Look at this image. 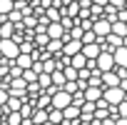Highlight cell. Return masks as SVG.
Returning <instances> with one entry per match:
<instances>
[{
	"label": "cell",
	"instance_id": "8992f818",
	"mask_svg": "<svg viewBox=\"0 0 127 125\" xmlns=\"http://www.w3.org/2000/svg\"><path fill=\"white\" fill-rule=\"evenodd\" d=\"M110 28H112V23H110L107 18H97V20H92V33H95L97 38L110 35Z\"/></svg>",
	"mask_w": 127,
	"mask_h": 125
},
{
	"label": "cell",
	"instance_id": "d6a6232c",
	"mask_svg": "<svg viewBox=\"0 0 127 125\" xmlns=\"http://www.w3.org/2000/svg\"><path fill=\"white\" fill-rule=\"evenodd\" d=\"M115 20H120V23H127V10H117V18Z\"/></svg>",
	"mask_w": 127,
	"mask_h": 125
},
{
	"label": "cell",
	"instance_id": "603a6c76",
	"mask_svg": "<svg viewBox=\"0 0 127 125\" xmlns=\"http://www.w3.org/2000/svg\"><path fill=\"white\" fill-rule=\"evenodd\" d=\"M37 85H40V90H47L52 83H50V73H40L37 75Z\"/></svg>",
	"mask_w": 127,
	"mask_h": 125
},
{
	"label": "cell",
	"instance_id": "9a60e30c",
	"mask_svg": "<svg viewBox=\"0 0 127 125\" xmlns=\"http://www.w3.org/2000/svg\"><path fill=\"white\" fill-rule=\"evenodd\" d=\"M45 53H47V55H60V53H62V40H47Z\"/></svg>",
	"mask_w": 127,
	"mask_h": 125
},
{
	"label": "cell",
	"instance_id": "ac0fdd59",
	"mask_svg": "<svg viewBox=\"0 0 127 125\" xmlns=\"http://www.w3.org/2000/svg\"><path fill=\"white\" fill-rule=\"evenodd\" d=\"M110 33H115V35L125 38V35H127V23H120V20H112V28H110Z\"/></svg>",
	"mask_w": 127,
	"mask_h": 125
},
{
	"label": "cell",
	"instance_id": "9c48e42d",
	"mask_svg": "<svg viewBox=\"0 0 127 125\" xmlns=\"http://www.w3.org/2000/svg\"><path fill=\"white\" fill-rule=\"evenodd\" d=\"M80 53H82V55H85L87 60H95V58H97V55H100L102 50H100V43H85Z\"/></svg>",
	"mask_w": 127,
	"mask_h": 125
},
{
	"label": "cell",
	"instance_id": "cb8c5ba5",
	"mask_svg": "<svg viewBox=\"0 0 127 125\" xmlns=\"http://www.w3.org/2000/svg\"><path fill=\"white\" fill-rule=\"evenodd\" d=\"M62 75H65V80H77V70L72 65H65L62 68Z\"/></svg>",
	"mask_w": 127,
	"mask_h": 125
},
{
	"label": "cell",
	"instance_id": "8fae6325",
	"mask_svg": "<svg viewBox=\"0 0 127 125\" xmlns=\"http://www.w3.org/2000/svg\"><path fill=\"white\" fill-rule=\"evenodd\" d=\"M80 118V108L77 105H67L65 110H62V120H65V123H75Z\"/></svg>",
	"mask_w": 127,
	"mask_h": 125
},
{
	"label": "cell",
	"instance_id": "30bf717a",
	"mask_svg": "<svg viewBox=\"0 0 127 125\" xmlns=\"http://www.w3.org/2000/svg\"><path fill=\"white\" fill-rule=\"evenodd\" d=\"M100 83H102V88H115V85H120V78L115 75V70H107L100 75Z\"/></svg>",
	"mask_w": 127,
	"mask_h": 125
},
{
	"label": "cell",
	"instance_id": "836d02e7",
	"mask_svg": "<svg viewBox=\"0 0 127 125\" xmlns=\"http://www.w3.org/2000/svg\"><path fill=\"white\" fill-rule=\"evenodd\" d=\"M120 88H122V90L127 93V78H122V80H120Z\"/></svg>",
	"mask_w": 127,
	"mask_h": 125
},
{
	"label": "cell",
	"instance_id": "f1b7e54d",
	"mask_svg": "<svg viewBox=\"0 0 127 125\" xmlns=\"http://www.w3.org/2000/svg\"><path fill=\"white\" fill-rule=\"evenodd\" d=\"M20 45V53H28V55H32V50H35V45L30 43V40H25V43H18Z\"/></svg>",
	"mask_w": 127,
	"mask_h": 125
},
{
	"label": "cell",
	"instance_id": "7402d4cb",
	"mask_svg": "<svg viewBox=\"0 0 127 125\" xmlns=\"http://www.w3.org/2000/svg\"><path fill=\"white\" fill-rule=\"evenodd\" d=\"M23 80H25V85L28 83H37V73L32 70V68H28V70H23V75H20Z\"/></svg>",
	"mask_w": 127,
	"mask_h": 125
},
{
	"label": "cell",
	"instance_id": "74e56055",
	"mask_svg": "<svg viewBox=\"0 0 127 125\" xmlns=\"http://www.w3.org/2000/svg\"><path fill=\"white\" fill-rule=\"evenodd\" d=\"M75 3H82V0H75Z\"/></svg>",
	"mask_w": 127,
	"mask_h": 125
},
{
	"label": "cell",
	"instance_id": "4dcf8cb0",
	"mask_svg": "<svg viewBox=\"0 0 127 125\" xmlns=\"http://www.w3.org/2000/svg\"><path fill=\"white\" fill-rule=\"evenodd\" d=\"M5 103H8V88L0 85V105H5Z\"/></svg>",
	"mask_w": 127,
	"mask_h": 125
},
{
	"label": "cell",
	"instance_id": "ffe728a7",
	"mask_svg": "<svg viewBox=\"0 0 127 125\" xmlns=\"http://www.w3.org/2000/svg\"><path fill=\"white\" fill-rule=\"evenodd\" d=\"M20 105H23L20 98H10V95H8V103H5V110H8V113H18Z\"/></svg>",
	"mask_w": 127,
	"mask_h": 125
},
{
	"label": "cell",
	"instance_id": "8d00e7d4",
	"mask_svg": "<svg viewBox=\"0 0 127 125\" xmlns=\"http://www.w3.org/2000/svg\"><path fill=\"white\" fill-rule=\"evenodd\" d=\"M125 103H127V93H125Z\"/></svg>",
	"mask_w": 127,
	"mask_h": 125
},
{
	"label": "cell",
	"instance_id": "44dd1931",
	"mask_svg": "<svg viewBox=\"0 0 127 125\" xmlns=\"http://www.w3.org/2000/svg\"><path fill=\"white\" fill-rule=\"evenodd\" d=\"M30 120H32V125H45L47 123V110H35Z\"/></svg>",
	"mask_w": 127,
	"mask_h": 125
},
{
	"label": "cell",
	"instance_id": "e0dca14e",
	"mask_svg": "<svg viewBox=\"0 0 127 125\" xmlns=\"http://www.w3.org/2000/svg\"><path fill=\"white\" fill-rule=\"evenodd\" d=\"M50 83H52L55 88H62L67 80H65V75H62V70H52V73H50Z\"/></svg>",
	"mask_w": 127,
	"mask_h": 125
},
{
	"label": "cell",
	"instance_id": "52a82bcc",
	"mask_svg": "<svg viewBox=\"0 0 127 125\" xmlns=\"http://www.w3.org/2000/svg\"><path fill=\"white\" fill-rule=\"evenodd\" d=\"M45 35H47L50 40H60L62 35H65V28H62L60 23H47V28H45Z\"/></svg>",
	"mask_w": 127,
	"mask_h": 125
},
{
	"label": "cell",
	"instance_id": "60d3db41",
	"mask_svg": "<svg viewBox=\"0 0 127 125\" xmlns=\"http://www.w3.org/2000/svg\"><path fill=\"white\" fill-rule=\"evenodd\" d=\"M3 20H5V18H3Z\"/></svg>",
	"mask_w": 127,
	"mask_h": 125
},
{
	"label": "cell",
	"instance_id": "d4e9b609",
	"mask_svg": "<svg viewBox=\"0 0 127 125\" xmlns=\"http://www.w3.org/2000/svg\"><path fill=\"white\" fill-rule=\"evenodd\" d=\"M20 120H23L20 113H8V118H5L3 123H5V125H20Z\"/></svg>",
	"mask_w": 127,
	"mask_h": 125
},
{
	"label": "cell",
	"instance_id": "f35d334b",
	"mask_svg": "<svg viewBox=\"0 0 127 125\" xmlns=\"http://www.w3.org/2000/svg\"><path fill=\"white\" fill-rule=\"evenodd\" d=\"M0 123H3V118H0Z\"/></svg>",
	"mask_w": 127,
	"mask_h": 125
},
{
	"label": "cell",
	"instance_id": "277c9868",
	"mask_svg": "<svg viewBox=\"0 0 127 125\" xmlns=\"http://www.w3.org/2000/svg\"><path fill=\"white\" fill-rule=\"evenodd\" d=\"M60 40H62V55H67V58H72V55H77V53L82 50V43H80V40H72L67 33L62 35Z\"/></svg>",
	"mask_w": 127,
	"mask_h": 125
},
{
	"label": "cell",
	"instance_id": "4316f807",
	"mask_svg": "<svg viewBox=\"0 0 127 125\" xmlns=\"http://www.w3.org/2000/svg\"><path fill=\"white\" fill-rule=\"evenodd\" d=\"M80 43H82V45H85V43H97V35H95L92 30H85L82 38H80Z\"/></svg>",
	"mask_w": 127,
	"mask_h": 125
},
{
	"label": "cell",
	"instance_id": "83f0119b",
	"mask_svg": "<svg viewBox=\"0 0 127 125\" xmlns=\"http://www.w3.org/2000/svg\"><path fill=\"white\" fill-rule=\"evenodd\" d=\"M62 90L70 93V95H72V93H77V90H80V88H77V80H67L65 85H62Z\"/></svg>",
	"mask_w": 127,
	"mask_h": 125
},
{
	"label": "cell",
	"instance_id": "5bb4252c",
	"mask_svg": "<svg viewBox=\"0 0 127 125\" xmlns=\"http://www.w3.org/2000/svg\"><path fill=\"white\" fill-rule=\"evenodd\" d=\"M15 35V25L8 23V20H0V40L3 38H13Z\"/></svg>",
	"mask_w": 127,
	"mask_h": 125
},
{
	"label": "cell",
	"instance_id": "5b68a950",
	"mask_svg": "<svg viewBox=\"0 0 127 125\" xmlns=\"http://www.w3.org/2000/svg\"><path fill=\"white\" fill-rule=\"evenodd\" d=\"M95 68H97L100 73L112 70V68H115V58H112V53H100V55L95 58Z\"/></svg>",
	"mask_w": 127,
	"mask_h": 125
},
{
	"label": "cell",
	"instance_id": "7a4b0ae2",
	"mask_svg": "<svg viewBox=\"0 0 127 125\" xmlns=\"http://www.w3.org/2000/svg\"><path fill=\"white\" fill-rule=\"evenodd\" d=\"M67 105H72V95L70 93H65V90H57V93H52L50 95V108H55V110H65Z\"/></svg>",
	"mask_w": 127,
	"mask_h": 125
},
{
	"label": "cell",
	"instance_id": "7c38bea8",
	"mask_svg": "<svg viewBox=\"0 0 127 125\" xmlns=\"http://www.w3.org/2000/svg\"><path fill=\"white\" fill-rule=\"evenodd\" d=\"M32 60H35L32 55H28V53H20V55H18V58H15L13 62H15V65H18L20 70H28V68L32 65Z\"/></svg>",
	"mask_w": 127,
	"mask_h": 125
},
{
	"label": "cell",
	"instance_id": "4fadbf2b",
	"mask_svg": "<svg viewBox=\"0 0 127 125\" xmlns=\"http://www.w3.org/2000/svg\"><path fill=\"white\" fill-rule=\"evenodd\" d=\"M112 58H115V65H120V68H127V48H117L115 53H112Z\"/></svg>",
	"mask_w": 127,
	"mask_h": 125
},
{
	"label": "cell",
	"instance_id": "2e32d148",
	"mask_svg": "<svg viewBox=\"0 0 127 125\" xmlns=\"http://www.w3.org/2000/svg\"><path fill=\"white\" fill-rule=\"evenodd\" d=\"M47 123H50V125H60V123H62V110L47 108Z\"/></svg>",
	"mask_w": 127,
	"mask_h": 125
},
{
	"label": "cell",
	"instance_id": "e575fe53",
	"mask_svg": "<svg viewBox=\"0 0 127 125\" xmlns=\"http://www.w3.org/2000/svg\"><path fill=\"white\" fill-rule=\"evenodd\" d=\"M90 3H97V5H107V0H90Z\"/></svg>",
	"mask_w": 127,
	"mask_h": 125
},
{
	"label": "cell",
	"instance_id": "d590c367",
	"mask_svg": "<svg viewBox=\"0 0 127 125\" xmlns=\"http://www.w3.org/2000/svg\"><path fill=\"white\" fill-rule=\"evenodd\" d=\"M122 48H127V35H125V38H122Z\"/></svg>",
	"mask_w": 127,
	"mask_h": 125
},
{
	"label": "cell",
	"instance_id": "484cf974",
	"mask_svg": "<svg viewBox=\"0 0 127 125\" xmlns=\"http://www.w3.org/2000/svg\"><path fill=\"white\" fill-rule=\"evenodd\" d=\"M10 10H13V0H0V15L5 18Z\"/></svg>",
	"mask_w": 127,
	"mask_h": 125
},
{
	"label": "cell",
	"instance_id": "d6986e66",
	"mask_svg": "<svg viewBox=\"0 0 127 125\" xmlns=\"http://www.w3.org/2000/svg\"><path fill=\"white\" fill-rule=\"evenodd\" d=\"M70 65H72L75 70H80V68H85V65H87V58H85L82 53H77V55H72V58H70Z\"/></svg>",
	"mask_w": 127,
	"mask_h": 125
},
{
	"label": "cell",
	"instance_id": "3957f363",
	"mask_svg": "<svg viewBox=\"0 0 127 125\" xmlns=\"http://www.w3.org/2000/svg\"><path fill=\"white\" fill-rule=\"evenodd\" d=\"M102 100H105L107 105H117V103L125 100V90H122L120 85H115V88H102Z\"/></svg>",
	"mask_w": 127,
	"mask_h": 125
},
{
	"label": "cell",
	"instance_id": "ba28073f",
	"mask_svg": "<svg viewBox=\"0 0 127 125\" xmlns=\"http://www.w3.org/2000/svg\"><path fill=\"white\" fill-rule=\"evenodd\" d=\"M82 95H85L87 103H97V100L102 98V88H100V85H87V88L82 90Z\"/></svg>",
	"mask_w": 127,
	"mask_h": 125
},
{
	"label": "cell",
	"instance_id": "1f68e13d",
	"mask_svg": "<svg viewBox=\"0 0 127 125\" xmlns=\"http://www.w3.org/2000/svg\"><path fill=\"white\" fill-rule=\"evenodd\" d=\"M47 40H50V38H47V35H45V33H40V35H37V40H35V43H37V45H40V48H45V45H47Z\"/></svg>",
	"mask_w": 127,
	"mask_h": 125
},
{
	"label": "cell",
	"instance_id": "f546056e",
	"mask_svg": "<svg viewBox=\"0 0 127 125\" xmlns=\"http://www.w3.org/2000/svg\"><path fill=\"white\" fill-rule=\"evenodd\" d=\"M115 110H117V118H127V103L122 100V103H117L115 105Z\"/></svg>",
	"mask_w": 127,
	"mask_h": 125
},
{
	"label": "cell",
	"instance_id": "ab89813d",
	"mask_svg": "<svg viewBox=\"0 0 127 125\" xmlns=\"http://www.w3.org/2000/svg\"><path fill=\"white\" fill-rule=\"evenodd\" d=\"M13 3H18V0H13Z\"/></svg>",
	"mask_w": 127,
	"mask_h": 125
},
{
	"label": "cell",
	"instance_id": "6da1fadb",
	"mask_svg": "<svg viewBox=\"0 0 127 125\" xmlns=\"http://www.w3.org/2000/svg\"><path fill=\"white\" fill-rule=\"evenodd\" d=\"M20 55V45L15 38H3L0 40V58H5V60H15Z\"/></svg>",
	"mask_w": 127,
	"mask_h": 125
}]
</instances>
